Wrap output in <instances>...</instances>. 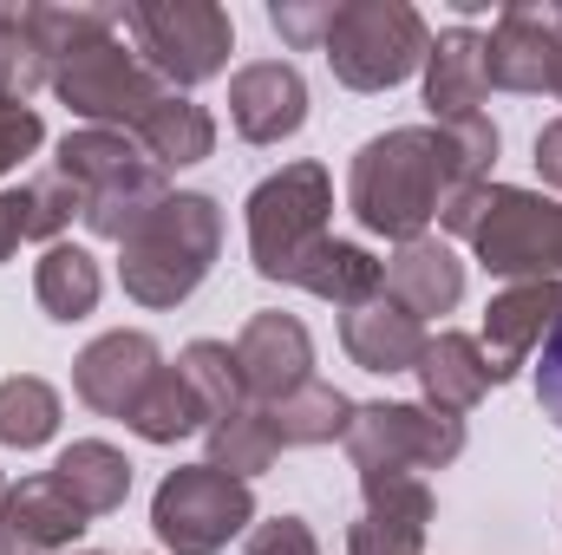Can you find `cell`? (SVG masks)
Segmentation results:
<instances>
[{
  "instance_id": "obj_43",
  "label": "cell",
  "mask_w": 562,
  "mask_h": 555,
  "mask_svg": "<svg viewBox=\"0 0 562 555\" xmlns=\"http://www.w3.org/2000/svg\"><path fill=\"white\" fill-rule=\"evenodd\" d=\"M557 99H562V66H557Z\"/></svg>"
},
{
  "instance_id": "obj_18",
  "label": "cell",
  "mask_w": 562,
  "mask_h": 555,
  "mask_svg": "<svg viewBox=\"0 0 562 555\" xmlns=\"http://www.w3.org/2000/svg\"><path fill=\"white\" fill-rule=\"evenodd\" d=\"M86 510H79V497L46 471V477H26V484H13V497H7V523H0V536L7 543H20L26 555H66L79 536H86Z\"/></svg>"
},
{
  "instance_id": "obj_19",
  "label": "cell",
  "mask_w": 562,
  "mask_h": 555,
  "mask_svg": "<svg viewBox=\"0 0 562 555\" xmlns=\"http://www.w3.org/2000/svg\"><path fill=\"white\" fill-rule=\"evenodd\" d=\"M484 92H491L484 33H471V26L438 33V39H431V53H425V105H431V118H438V125L471 118V112L484 105Z\"/></svg>"
},
{
  "instance_id": "obj_26",
  "label": "cell",
  "mask_w": 562,
  "mask_h": 555,
  "mask_svg": "<svg viewBox=\"0 0 562 555\" xmlns=\"http://www.w3.org/2000/svg\"><path fill=\"white\" fill-rule=\"evenodd\" d=\"M269 424H276L281 444H334L353 424V399L327 380H307V386H294L288 399L269 406Z\"/></svg>"
},
{
  "instance_id": "obj_4",
  "label": "cell",
  "mask_w": 562,
  "mask_h": 555,
  "mask_svg": "<svg viewBox=\"0 0 562 555\" xmlns=\"http://www.w3.org/2000/svg\"><path fill=\"white\" fill-rule=\"evenodd\" d=\"M321 53L347 92H386L425 66L431 33H425L419 7L406 0H340Z\"/></svg>"
},
{
  "instance_id": "obj_38",
  "label": "cell",
  "mask_w": 562,
  "mask_h": 555,
  "mask_svg": "<svg viewBox=\"0 0 562 555\" xmlns=\"http://www.w3.org/2000/svg\"><path fill=\"white\" fill-rule=\"evenodd\" d=\"M20 242H26V196L7 190V196H0V262H13Z\"/></svg>"
},
{
  "instance_id": "obj_21",
  "label": "cell",
  "mask_w": 562,
  "mask_h": 555,
  "mask_svg": "<svg viewBox=\"0 0 562 555\" xmlns=\"http://www.w3.org/2000/svg\"><path fill=\"white\" fill-rule=\"evenodd\" d=\"M419 386H425V406L431 412L464 418L497 380H491V360H484V347L471 333H438V340H425Z\"/></svg>"
},
{
  "instance_id": "obj_3",
  "label": "cell",
  "mask_w": 562,
  "mask_h": 555,
  "mask_svg": "<svg viewBox=\"0 0 562 555\" xmlns=\"http://www.w3.org/2000/svg\"><path fill=\"white\" fill-rule=\"evenodd\" d=\"M53 170L86 190V229L105 236V242H125L144 216L170 196L164 170L144 157V144L132 132H99V125L66 132Z\"/></svg>"
},
{
  "instance_id": "obj_2",
  "label": "cell",
  "mask_w": 562,
  "mask_h": 555,
  "mask_svg": "<svg viewBox=\"0 0 562 555\" xmlns=\"http://www.w3.org/2000/svg\"><path fill=\"white\" fill-rule=\"evenodd\" d=\"M216 256H223V209H216V196L177 190L119 242V281H125V294L138 307H177V301H190L203 287Z\"/></svg>"
},
{
  "instance_id": "obj_42",
  "label": "cell",
  "mask_w": 562,
  "mask_h": 555,
  "mask_svg": "<svg viewBox=\"0 0 562 555\" xmlns=\"http://www.w3.org/2000/svg\"><path fill=\"white\" fill-rule=\"evenodd\" d=\"M66 555H105V550H66Z\"/></svg>"
},
{
  "instance_id": "obj_37",
  "label": "cell",
  "mask_w": 562,
  "mask_h": 555,
  "mask_svg": "<svg viewBox=\"0 0 562 555\" xmlns=\"http://www.w3.org/2000/svg\"><path fill=\"white\" fill-rule=\"evenodd\" d=\"M537 406H543V418L562 431V320L550 327L543 360H537Z\"/></svg>"
},
{
  "instance_id": "obj_31",
  "label": "cell",
  "mask_w": 562,
  "mask_h": 555,
  "mask_svg": "<svg viewBox=\"0 0 562 555\" xmlns=\"http://www.w3.org/2000/svg\"><path fill=\"white\" fill-rule=\"evenodd\" d=\"M177 373H183V380H190V393L203 399L210 424L249 406V386H243L236 347H223V340H190V347H183V360H177Z\"/></svg>"
},
{
  "instance_id": "obj_34",
  "label": "cell",
  "mask_w": 562,
  "mask_h": 555,
  "mask_svg": "<svg viewBox=\"0 0 562 555\" xmlns=\"http://www.w3.org/2000/svg\"><path fill=\"white\" fill-rule=\"evenodd\" d=\"M334 7L340 0H276L269 7V26H276L294 53H314L327 39V26H334Z\"/></svg>"
},
{
  "instance_id": "obj_35",
  "label": "cell",
  "mask_w": 562,
  "mask_h": 555,
  "mask_svg": "<svg viewBox=\"0 0 562 555\" xmlns=\"http://www.w3.org/2000/svg\"><path fill=\"white\" fill-rule=\"evenodd\" d=\"M40 138H46V125H40L33 105H0V177H7L20 157H33Z\"/></svg>"
},
{
  "instance_id": "obj_13",
  "label": "cell",
  "mask_w": 562,
  "mask_h": 555,
  "mask_svg": "<svg viewBox=\"0 0 562 555\" xmlns=\"http://www.w3.org/2000/svg\"><path fill=\"white\" fill-rule=\"evenodd\" d=\"M562 320V281H510L504 294H491L484 307V360L491 380H517V366L550 340V327Z\"/></svg>"
},
{
  "instance_id": "obj_25",
  "label": "cell",
  "mask_w": 562,
  "mask_h": 555,
  "mask_svg": "<svg viewBox=\"0 0 562 555\" xmlns=\"http://www.w3.org/2000/svg\"><path fill=\"white\" fill-rule=\"evenodd\" d=\"M33 294H40V307L53 320H86L99 307V294H105V275L79 242H53L40 256V269H33Z\"/></svg>"
},
{
  "instance_id": "obj_22",
  "label": "cell",
  "mask_w": 562,
  "mask_h": 555,
  "mask_svg": "<svg viewBox=\"0 0 562 555\" xmlns=\"http://www.w3.org/2000/svg\"><path fill=\"white\" fill-rule=\"evenodd\" d=\"M132 138L144 144V157H150L157 170H183V163H203V157L216 150V118H210L196 99L164 92V99L144 112V125Z\"/></svg>"
},
{
  "instance_id": "obj_8",
  "label": "cell",
  "mask_w": 562,
  "mask_h": 555,
  "mask_svg": "<svg viewBox=\"0 0 562 555\" xmlns=\"http://www.w3.org/2000/svg\"><path fill=\"white\" fill-rule=\"evenodd\" d=\"M471 249L504 281H562V203L517 183H491Z\"/></svg>"
},
{
  "instance_id": "obj_12",
  "label": "cell",
  "mask_w": 562,
  "mask_h": 555,
  "mask_svg": "<svg viewBox=\"0 0 562 555\" xmlns=\"http://www.w3.org/2000/svg\"><path fill=\"white\" fill-rule=\"evenodd\" d=\"M157 373H164L157 340H150V333H132V327H119V333H99V340L72 360V393H79L92 412L125 418Z\"/></svg>"
},
{
  "instance_id": "obj_23",
  "label": "cell",
  "mask_w": 562,
  "mask_h": 555,
  "mask_svg": "<svg viewBox=\"0 0 562 555\" xmlns=\"http://www.w3.org/2000/svg\"><path fill=\"white\" fill-rule=\"evenodd\" d=\"M53 477L79 497L86 517H112V510H125V497H132V457H125L119 444H105V438L66 444L59 464H53Z\"/></svg>"
},
{
  "instance_id": "obj_40",
  "label": "cell",
  "mask_w": 562,
  "mask_h": 555,
  "mask_svg": "<svg viewBox=\"0 0 562 555\" xmlns=\"http://www.w3.org/2000/svg\"><path fill=\"white\" fill-rule=\"evenodd\" d=\"M7 497H13V484H7V477H0V523H7Z\"/></svg>"
},
{
  "instance_id": "obj_41",
  "label": "cell",
  "mask_w": 562,
  "mask_h": 555,
  "mask_svg": "<svg viewBox=\"0 0 562 555\" xmlns=\"http://www.w3.org/2000/svg\"><path fill=\"white\" fill-rule=\"evenodd\" d=\"M0 555H26V550H20V543H7V536H0Z\"/></svg>"
},
{
  "instance_id": "obj_33",
  "label": "cell",
  "mask_w": 562,
  "mask_h": 555,
  "mask_svg": "<svg viewBox=\"0 0 562 555\" xmlns=\"http://www.w3.org/2000/svg\"><path fill=\"white\" fill-rule=\"evenodd\" d=\"M20 196H26V242H46V249L72 229V216H86V190L59 170H40Z\"/></svg>"
},
{
  "instance_id": "obj_36",
  "label": "cell",
  "mask_w": 562,
  "mask_h": 555,
  "mask_svg": "<svg viewBox=\"0 0 562 555\" xmlns=\"http://www.w3.org/2000/svg\"><path fill=\"white\" fill-rule=\"evenodd\" d=\"M243 555H321V543H314V530L301 517H269V523H256Z\"/></svg>"
},
{
  "instance_id": "obj_10",
  "label": "cell",
  "mask_w": 562,
  "mask_h": 555,
  "mask_svg": "<svg viewBox=\"0 0 562 555\" xmlns=\"http://www.w3.org/2000/svg\"><path fill=\"white\" fill-rule=\"evenodd\" d=\"M340 444L360 477H419V471H445L464 451V418L380 399V406H353V424Z\"/></svg>"
},
{
  "instance_id": "obj_28",
  "label": "cell",
  "mask_w": 562,
  "mask_h": 555,
  "mask_svg": "<svg viewBox=\"0 0 562 555\" xmlns=\"http://www.w3.org/2000/svg\"><path fill=\"white\" fill-rule=\"evenodd\" d=\"M119 7H59V0H40V7H26V33L40 39V53H46V66H59V59H72V53H86V46H99V39H112L119 33Z\"/></svg>"
},
{
  "instance_id": "obj_5",
  "label": "cell",
  "mask_w": 562,
  "mask_h": 555,
  "mask_svg": "<svg viewBox=\"0 0 562 555\" xmlns=\"http://www.w3.org/2000/svg\"><path fill=\"white\" fill-rule=\"evenodd\" d=\"M334 183L321 163H281L249 190V262L262 281H288L307 269V256L327 242Z\"/></svg>"
},
{
  "instance_id": "obj_16",
  "label": "cell",
  "mask_w": 562,
  "mask_h": 555,
  "mask_svg": "<svg viewBox=\"0 0 562 555\" xmlns=\"http://www.w3.org/2000/svg\"><path fill=\"white\" fill-rule=\"evenodd\" d=\"M229 125L249 144H281L307 125V79L288 59H256L229 79Z\"/></svg>"
},
{
  "instance_id": "obj_15",
  "label": "cell",
  "mask_w": 562,
  "mask_h": 555,
  "mask_svg": "<svg viewBox=\"0 0 562 555\" xmlns=\"http://www.w3.org/2000/svg\"><path fill=\"white\" fill-rule=\"evenodd\" d=\"M367 510L347 530V555H419L431 530V490L425 477H360Z\"/></svg>"
},
{
  "instance_id": "obj_30",
  "label": "cell",
  "mask_w": 562,
  "mask_h": 555,
  "mask_svg": "<svg viewBox=\"0 0 562 555\" xmlns=\"http://www.w3.org/2000/svg\"><path fill=\"white\" fill-rule=\"evenodd\" d=\"M53 431H59V393L40 373L0 380V444L7 451H40Z\"/></svg>"
},
{
  "instance_id": "obj_24",
  "label": "cell",
  "mask_w": 562,
  "mask_h": 555,
  "mask_svg": "<svg viewBox=\"0 0 562 555\" xmlns=\"http://www.w3.org/2000/svg\"><path fill=\"white\" fill-rule=\"evenodd\" d=\"M380 281H386V262H373L360 242L327 236V242L307 256V269L294 275V287H307V294H321V301H334V307H360V301L380 294Z\"/></svg>"
},
{
  "instance_id": "obj_39",
  "label": "cell",
  "mask_w": 562,
  "mask_h": 555,
  "mask_svg": "<svg viewBox=\"0 0 562 555\" xmlns=\"http://www.w3.org/2000/svg\"><path fill=\"white\" fill-rule=\"evenodd\" d=\"M537 170H543L550 190H562V118H550V125L537 132Z\"/></svg>"
},
{
  "instance_id": "obj_20",
  "label": "cell",
  "mask_w": 562,
  "mask_h": 555,
  "mask_svg": "<svg viewBox=\"0 0 562 555\" xmlns=\"http://www.w3.org/2000/svg\"><path fill=\"white\" fill-rule=\"evenodd\" d=\"M380 294L386 301H400L406 314H451L458 301H464V262L438 242V236H413V242H400L393 249V262H386V281H380Z\"/></svg>"
},
{
  "instance_id": "obj_29",
  "label": "cell",
  "mask_w": 562,
  "mask_h": 555,
  "mask_svg": "<svg viewBox=\"0 0 562 555\" xmlns=\"http://www.w3.org/2000/svg\"><path fill=\"white\" fill-rule=\"evenodd\" d=\"M276 451H281V438H276V424H269L262 406H243V412H229V418L210 424V464L229 471V477H243V484L262 477V471L276 464Z\"/></svg>"
},
{
  "instance_id": "obj_1",
  "label": "cell",
  "mask_w": 562,
  "mask_h": 555,
  "mask_svg": "<svg viewBox=\"0 0 562 555\" xmlns=\"http://www.w3.org/2000/svg\"><path fill=\"white\" fill-rule=\"evenodd\" d=\"M491 163H497V125L484 112L451 118V125H400L353 150L347 209L360 229L386 242H413L445 209L451 190L491 183Z\"/></svg>"
},
{
  "instance_id": "obj_14",
  "label": "cell",
  "mask_w": 562,
  "mask_h": 555,
  "mask_svg": "<svg viewBox=\"0 0 562 555\" xmlns=\"http://www.w3.org/2000/svg\"><path fill=\"white\" fill-rule=\"evenodd\" d=\"M236 366H243L249 399L269 412L276 399H288L294 386L314 380V340H307V327L294 314H256L236 333Z\"/></svg>"
},
{
  "instance_id": "obj_11",
  "label": "cell",
  "mask_w": 562,
  "mask_h": 555,
  "mask_svg": "<svg viewBox=\"0 0 562 555\" xmlns=\"http://www.w3.org/2000/svg\"><path fill=\"white\" fill-rule=\"evenodd\" d=\"M491 86L504 92H557L562 66V0H510L484 39Z\"/></svg>"
},
{
  "instance_id": "obj_9",
  "label": "cell",
  "mask_w": 562,
  "mask_h": 555,
  "mask_svg": "<svg viewBox=\"0 0 562 555\" xmlns=\"http://www.w3.org/2000/svg\"><path fill=\"white\" fill-rule=\"evenodd\" d=\"M53 92H59V105H66L72 118H86V125H99V132H138L144 112H150L170 86L112 33V39H99V46L59 59V66H53Z\"/></svg>"
},
{
  "instance_id": "obj_7",
  "label": "cell",
  "mask_w": 562,
  "mask_h": 555,
  "mask_svg": "<svg viewBox=\"0 0 562 555\" xmlns=\"http://www.w3.org/2000/svg\"><path fill=\"white\" fill-rule=\"evenodd\" d=\"M125 26L138 39V59L170 92L216 79L236 53V26L216 0H138L125 7Z\"/></svg>"
},
{
  "instance_id": "obj_17",
  "label": "cell",
  "mask_w": 562,
  "mask_h": 555,
  "mask_svg": "<svg viewBox=\"0 0 562 555\" xmlns=\"http://www.w3.org/2000/svg\"><path fill=\"white\" fill-rule=\"evenodd\" d=\"M425 320L419 314H406L400 301H386V294H373V301H360V307H347L340 314V347H347V360L353 366H367V373H419L425 360Z\"/></svg>"
},
{
  "instance_id": "obj_32",
  "label": "cell",
  "mask_w": 562,
  "mask_h": 555,
  "mask_svg": "<svg viewBox=\"0 0 562 555\" xmlns=\"http://www.w3.org/2000/svg\"><path fill=\"white\" fill-rule=\"evenodd\" d=\"M40 86H53V66L26 33V7H0V105H26Z\"/></svg>"
},
{
  "instance_id": "obj_6",
  "label": "cell",
  "mask_w": 562,
  "mask_h": 555,
  "mask_svg": "<svg viewBox=\"0 0 562 555\" xmlns=\"http://www.w3.org/2000/svg\"><path fill=\"white\" fill-rule=\"evenodd\" d=\"M256 523V490L216 464H177L150 497V530L170 555H223Z\"/></svg>"
},
{
  "instance_id": "obj_27",
  "label": "cell",
  "mask_w": 562,
  "mask_h": 555,
  "mask_svg": "<svg viewBox=\"0 0 562 555\" xmlns=\"http://www.w3.org/2000/svg\"><path fill=\"white\" fill-rule=\"evenodd\" d=\"M125 424L138 431L144 444H177V438H190V431H203L210 412H203V399L190 393V380L177 373V366H164L150 386L138 393V406L125 412Z\"/></svg>"
}]
</instances>
